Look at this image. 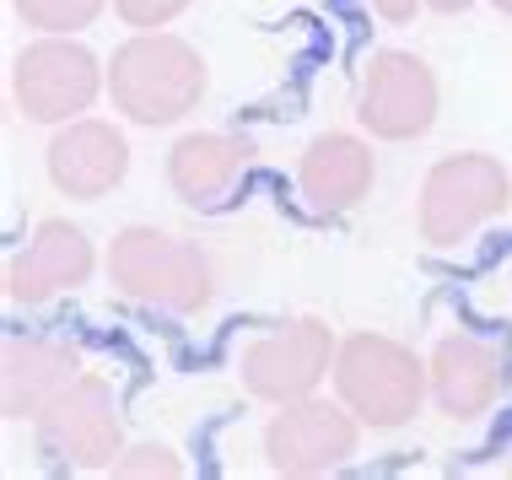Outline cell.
<instances>
[{
  "label": "cell",
  "instance_id": "ffe728a7",
  "mask_svg": "<svg viewBox=\"0 0 512 480\" xmlns=\"http://www.w3.org/2000/svg\"><path fill=\"white\" fill-rule=\"evenodd\" d=\"M426 6H432V11H442V17H459V11H469L475 0H426Z\"/></svg>",
  "mask_w": 512,
  "mask_h": 480
},
{
  "label": "cell",
  "instance_id": "5bb4252c",
  "mask_svg": "<svg viewBox=\"0 0 512 480\" xmlns=\"http://www.w3.org/2000/svg\"><path fill=\"white\" fill-rule=\"evenodd\" d=\"M372 178H378V152L351 130L313 135L308 152L297 157V195L313 216H351L372 195Z\"/></svg>",
  "mask_w": 512,
  "mask_h": 480
},
{
  "label": "cell",
  "instance_id": "9a60e30c",
  "mask_svg": "<svg viewBox=\"0 0 512 480\" xmlns=\"http://www.w3.org/2000/svg\"><path fill=\"white\" fill-rule=\"evenodd\" d=\"M254 162V146L232 130H189L173 141L168 152V189L189 211H216L221 200L238 189V178Z\"/></svg>",
  "mask_w": 512,
  "mask_h": 480
},
{
  "label": "cell",
  "instance_id": "5b68a950",
  "mask_svg": "<svg viewBox=\"0 0 512 480\" xmlns=\"http://www.w3.org/2000/svg\"><path fill=\"white\" fill-rule=\"evenodd\" d=\"M98 92H108V65L76 33H44L11 60V103L27 125H71Z\"/></svg>",
  "mask_w": 512,
  "mask_h": 480
},
{
  "label": "cell",
  "instance_id": "44dd1931",
  "mask_svg": "<svg viewBox=\"0 0 512 480\" xmlns=\"http://www.w3.org/2000/svg\"><path fill=\"white\" fill-rule=\"evenodd\" d=\"M491 6H496V11H502V17H512V0H491Z\"/></svg>",
  "mask_w": 512,
  "mask_h": 480
},
{
  "label": "cell",
  "instance_id": "ac0fdd59",
  "mask_svg": "<svg viewBox=\"0 0 512 480\" xmlns=\"http://www.w3.org/2000/svg\"><path fill=\"white\" fill-rule=\"evenodd\" d=\"M189 11V0H114V17L130 22L135 33H157V27L178 22Z\"/></svg>",
  "mask_w": 512,
  "mask_h": 480
},
{
  "label": "cell",
  "instance_id": "9c48e42d",
  "mask_svg": "<svg viewBox=\"0 0 512 480\" xmlns=\"http://www.w3.org/2000/svg\"><path fill=\"white\" fill-rule=\"evenodd\" d=\"M437 71L410 49H378L356 81V119L372 141H421L437 125Z\"/></svg>",
  "mask_w": 512,
  "mask_h": 480
},
{
  "label": "cell",
  "instance_id": "e0dca14e",
  "mask_svg": "<svg viewBox=\"0 0 512 480\" xmlns=\"http://www.w3.org/2000/svg\"><path fill=\"white\" fill-rule=\"evenodd\" d=\"M119 480H184V459L168 443H135L114 459Z\"/></svg>",
  "mask_w": 512,
  "mask_h": 480
},
{
  "label": "cell",
  "instance_id": "30bf717a",
  "mask_svg": "<svg viewBox=\"0 0 512 480\" xmlns=\"http://www.w3.org/2000/svg\"><path fill=\"white\" fill-rule=\"evenodd\" d=\"M92 270H98V249H92L87 227L65 222V216H49V222H38L33 238L6 259V297L17 308H49V303H60L65 292L87 286Z\"/></svg>",
  "mask_w": 512,
  "mask_h": 480
},
{
  "label": "cell",
  "instance_id": "4fadbf2b",
  "mask_svg": "<svg viewBox=\"0 0 512 480\" xmlns=\"http://www.w3.org/2000/svg\"><path fill=\"white\" fill-rule=\"evenodd\" d=\"M81 373H87V362H81L76 340L44 335V329L6 335V346H0V410H6V421H33Z\"/></svg>",
  "mask_w": 512,
  "mask_h": 480
},
{
  "label": "cell",
  "instance_id": "d6986e66",
  "mask_svg": "<svg viewBox=\"0 0 512 480\" xmlns=\"http://www.w3.org/2000/svg\"><path fill=\"white\" fill-rule=\"evenodd\" d=\"M356 6H367L372 17H383V22H415V11H421L426 0H356Z\"/></svg>",
  "mask_w": 512,
  "mask_h": 480
},
{
  "label": "cell",
  "instance_id": "7a4b0ae2",
  "mask_svg": "<svg viewBox=\"0 0 512 480\" xmlns=\"http://www.w3.org/2000/svg\"><path fill=\"white\" fill-rule=\"evenodd\" d=\"M108 281L119 297H130L135 308L151 313H189L211 308L216 297V265L195 238H178L168 227H124L108 243Z\"/></svg>",
  "mask_w": 512,
  "mask_h": 480
},
{
  "label": "cell",
  "instance_id": "7c38bea8",
  "mask_svg": "<svg viewBox=\"0 0 512 480\" xmlns=\"http://www.w3.org/2000/svg\"><path fill=\"white\" fill-rule=\"evenodd\" d=\"M44 173L60 195L71 200H103L114 195L130 173V141L108 125V119H71L54 125L49 146H44Z\"/></svg>",
  "mask_w": 512,
  "mask_h": 480
},
{
  "label": "cell",
  "instance_id": "8992f818",
  "mask_svg": "<svg viewBox=\"0 0 512 480\" xmlns=\"http://www.w3.org/2000/svg\"><path fill=\"white\" fill-rule=\"evenodd\" d=\"M335 329L324 319H286L259 329L254 340H243L238 351V383L248 400L259 405H292L324 389V378H335Z\"/></svg>",
  "mask_w": 512,
  "mask_h": 480
},
{
  "label": "cell",
  "instance_id": "277c9868",
  "mask_svg": "<svg viewBox=\"0 0 512 480\" xmlns=\"http://www.w3.org/2000/svg\"><path fill=\"white\" fill-rule=\"evenodd\" d=\"M512 205V173L491 152H453L432 162L415 200V232L426 249H459L469 232L496 222Z\"/></svg>",
  "mask_w": 512,
  "mask_h": 480
},
{
  "label": "cell",
  "instance_id": "3957f363",
  "mask_svg": "<svg viewBox=\"0 0 512 480\" xmlns=\"http://www.w3.org/2000/svg\"><path fill=\"white\" fill-rule=\"evenodd\" d=\"M335 394L362 427L399 432L421 416L426 400H432L426 356H415L405 340L378 335V329L345 335L340 351H335Z\"/></svg>",
  "mask_w": 512,
  "mask_h": 480
},
{
  "label": "cell",
  "instance_id": "6da1fadb",
  "mask_svg": "<svg viewBox=\"0 0 512 480\" xmlns=\"http://www.w3.org/2000/svg\"><path fill=\"white\" fill-rule=\"evenodd\" d=\"M205 87H211V71L200 49L168 27L124 38L108 60V98L130 125H178L205 103Z\"/></svg>",
  "mask_w": 512,
  "mask_h": 480
},
{
  "label": "cell",
  "instance_id": "ba28073f",
  "mask_svg": "<svg viewBox=\"0 0 512 480\" xmlns=\"http://www.w3.org/2000/svg\"><path fill=\"white\" fill-rule=\"evenodd\" d=\"M362 448V421L345 410V400H324V394H308V400L275 405V416L265 421V464L286 480H318L329 470L356 459Z\"/></svg>",
  "mask_w": 512,
  "mask_h": 480
},
{
  "label": "cell",
  "instance_id": "7402d4cb",
  "mask_svg": "<svg viewBox=\"0 0 512 480\" xmlns=\"http://www.w3.org/2000/svg\"><path fill=\"white\" fill-rule=\"evenodd\" d=\"M507 475H512V459H507Z\"/></svg>",
  "mask_w": 512,
  "mask_h": 480
},
{
  "label": "cell",
  "instance_id": "52a82bcc",
  "mask_svg": "<svg viewBox=\"0 0 512 480\" xmlns=\"http://www.w3.org/2000/svg\"><path fill=\"white\" fill-rule=\"evenodd\" d=\"M33 443L54 470H71V475L114 470V459L124 454V427H119V405L108 378L81 373L65 394H54L33 416Z\"/></svg>",
  "mask_w": 512,
  "mask_h": 480
},
{
  "label": "cell",
  "instance_id": "8fae6325",
  "mask_svg": "<svg viewBox=\"0 0 512 480\" xmlns=\"http://www.w3.org/2000/svg\"><path fill=\"white\" fill-rule=\"evenodd\" d=\"M426 383H432V405L448 421H475L502 400L507 389V351L502 340H486L475 329H453L442 335L426 356Z\"/></svg>",
  "mask_w": 512,
  "mask_h": 480
},
{
  "label": "cell",
  "instance_id": "2e32d148",
  "mask_svg": "<svg viewBox=\"0 0 512 480\" xmlns=\"http://www.w3.org/2000/svg\"><path fill=\"white\" fill-rule=\"evenodd\" d=\"M11 6L33 33H81L103 17L108 0H11Z\"/></svg>",
  "mask_w": 512,
  "mask_h": 480
}]
</instances>
